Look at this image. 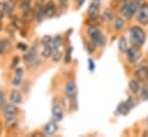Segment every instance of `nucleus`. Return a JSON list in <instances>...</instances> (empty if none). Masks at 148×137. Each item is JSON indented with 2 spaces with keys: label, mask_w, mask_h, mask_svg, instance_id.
Instances as JSON below:
<instances>
[{
  "label": "nucleus",
  "mask_w": 148,
  "mask_h": 137,
  "mask_svg": "<svg viewBox=\"0 0 148 137\" xmlns=\"http://www.w3.org/2000/svg\"><path fill=\"white\" fill-rule=\"evenodd\" d=\"M143 3H144V0H131L126 3H124L121 10L124 14V16H126L127 19H131Z\"/></svg>",
  "instance_id": "nucleus-1"
},
{
  "label": "nucleus",
  "mask_w": 148,
  "mask_h": 137,
  "mask_svg": "<svg viewBox=\"0 0 148 137\" xmlns=\"http://www.w3.org/2000/svg\"><path fill=\"white\" fill-rule=\"evenodd\" d=\"M130 39L134 46H141L146 40V34L140 27H132L130 29Z\"/></svg>",
  "instance_id": "nucleus-2"
},
{
  "label": "nucleus",
  "mask_w": 148,
  "mask_h": 137,
  "mask_svg": "<svg viewBox=\"0 0 148 137\" xmlns=\"http://www.w3.org/2000/svg\"><path fill=\"white\" fill-rule=\"evenodd\" d=\"M87 35L90 37V39L97 45V46H103L106 44V38L105 36L100 33L99 29H97L95 27H90L87 29Z\"/></svg>",
  "instance_id": "nucleus-3"
},
{
  "label": "nucleus",
  "mask_w": 148,
  "mask_h": 137,
  "mask_svg": "<svg viewBox=\"0 0 148 137\" xmlns=\"http://www.w3.org/2000/svg\"><path fill=\"white\" fill-rule=\"evenodd\" d=\"M64 93H66V96L69 99H71V100L76 99L77 93H78V89H77V84H76L75 81H69L66 84V86H64Z\"/></svg>",
  "instance_id": "nucleus-4"
},
{
  "label": "nucleus",
  "mask_w": 148,
  "mask_h": 137,
  "mask_svg": "<svg viewBox=\"0 0 148 137\" xmlns=\"http://www.w3.org/2000/svg\"><path fill=\"white\" fill-rule=\"evenodd\" d=\"M125 53H126V58H127L129 62H131V64H136L139 60V58H140L139 50L136 46H132V47L127 48Z\"/></svg>",
  "instance_id": "nucleus-5"
},
{
  "label": "nucleus",
  "mask_w": 148,
  "mask_h": 137,
  "mask_svg": "<svg viewBox=\"0 0 148 137\" xmlns=\"http://www.w3.org/2000/svg\"><path fill=\"white\" fill-rule=\"evenodd\" d=\"M100 5H101V1L100 0H92L88 9H87V13L90 15L91 19H97L98 15H99V10H100Z\"/></svg>",
  "instance_id": "nucleus-6"
},
{
  "label": "nucleus",
  "mask_w": 148,
  "mask_h": 137,
  "mask_svg": "<svg viewBox=\"0 0 148 137\" xmlns=\"http://www.w3.org/2000/svg\"><path fill=\"white\" fill-rule=\"evenodd\" d=\"M138 21L141 24H147L148 23V5L143 3L138 10V15H137Z\"/></svg>",
  "instance_id": "nucleus-7"
},
{
  "label": "nucleus",
  "mask_w": 148,
  "mask_h": 137,
  "mask_svg": "<svg viewBox=\"0 0 148 137\" xmlns=\"http://www.w3.org/2000/svg\"><path fill=\"white\" fill-rule=\"evenodd\" d=\"M36 58H37V47L31 46L28 50V52L24 54V61L27 62V65H30L36 61Z\"/></svg>",
  "instance_id": "nucleus-8"
},
{
  "label": "nucleus",
  "mask_w": 148,
  "mask_h": 137,
  "mask_svg": "<svg viewBox=\"0 0 148 137\" xmlns=\"http://www.w3.org/2000/svg\"><path fill=\"white\" fill-rule=\"evenodd\" d=\"M52 116L55 122H59L63 119V111L60 105H54L52 108Z\"/></svg>",
  "instance_id": "nucleus-9"
},
{
  "label": "nucleus",
  "mask_w": 148,
  "mask_h": 137,
  "mask_svg": "<svg viewBox=\"0 0 148 137\" xmlns=\"http://www.w3.org/2000/svg\"><path fill=\"white\" fill-rule=\"evenodd\" d=\"M56 130H58V126H56V123L53 122V121L47 122V123L44 126V133H45L46 135H48V136L55 134Z\"/></svg>",
  "instance_id": "nucleus-10"
},
{
  "label": "nucleus",
  "mask_w": 148,
  "mask_h": 137,
  "mask_svg": "<svg viewBox=\"0 0 148 137\" xmlns=\"http://www.w3.org/2000/svg\"><path fill=\"white\" fill-rule=\"evenodd\" d=\"M16 114H17V108H16V106L14 104L5 106V108H3V115H5V118L16 116Z\"/></svg>",
  "instance_id": "nucleus-11"
},
{
  "label": "nucleus",
  "mask_w": 148,
  "mask_h": 137,
  "mask_svg": "<svg viewBox=\"0 0 148 137\" xmlns=\"http://www.w3.org/2000/svg\"><path fill=\"white\" fill-rule=\"evenodd\" d=\"M44 8H45V16L46 17H52L54 15V13H55V3L53 1L46 2Z\"/></svg>",
  "instance_id": "nucleus-12"
},
{
  "label": "nucleus",
  "mask_w": 148,
  "mask_h": 137,
  "mask_svg": "<svg viewBox=\"0 0 148 137\" xmlns=\"http://www.w3.org/2000/svg\"><path fill=\"white\" fill-rule=\"evenodd\" d=\"M9 100H10V103L14 104V105H18V104L22 103V95H21L17 90H13V91L10 92Z\"/></svg>",
  "instance_id": "nucleus-13"
},
{
  "label": "nucleus",
  "mask_w": 148,
  "mask_h": 137,
  "mask_svg": "<svg viewBox=\"0 0 148 137\" xmlns=\"http://www.w3.org/2000/svg\"><path fill=\"white\" fill-rule=\"evenodd\" d=\"M147 74H148V66H145V65L140 66L139 68L136 70V76H137L138 80H140V81L147 78Z\"/></svg>",
  "instance_id": "nucleus-14"
},
{
  "label": "nucleus",
  "mask_w": 148,
  "mask_h": 137,
  "mask_svg": "<svg viewBox=\"0 0 148 137\" xmlns=\"http://www.w3.org/2000/svg\"><path fill=\"white\" fill-rule=\"evenodd\" d=\"M129 88H130V90H131L133 93H138V92H140V89H141L140 83H139V81H137V80H132V81H130V83H129Z\"/></svg>",
  "instance_id": "nucleus-15"
},
{
  "label": "nucleus",
  "mask_w": 148,
  "mask_h": 137,
  "mask_svg": "<svg viewBox=\"0 0 148 137\" xmlns=\"http://www.w3.org/2000/svg\"><path fill=\"white\" fill-rule=\"evenodd\" d=\"M61 44H62V38H61L60 36H56L55 38H52V42H51V46H52L53 51H56V50H59V48H60V46H61Z\"/></svg>",
  "instance_id": "nucleus-16"
},
{
  "label": "nucleus",
  "mask_w": 148,
  "mask_h": 137,
  "mask_svg": "<svg viewBox=\"0 0 148 137\" xmlns=\"http://www.w3.org/2000/svg\"><path fill=\"white\" fill-rule=\"evenodd\" d=\"M10 13V6L5 2V1H1L0 2V15H8Z\"/></svg>",
  "instance_id": "nucleus-17"
},
{
  "label": "nucleus",
  "mask_w": 148,
  "mask_h": 137,
  "mask_svg": "<svg viewBox=\"0 0 148 137\" xmlns=\"http://www.w3.org/2000/svg\"><path fill=\"white\" fill-rule=\"evenodd\" d=\"M129 111H130V108H129V106H127V104L126 103H121L118 106H117V112L119 113V114H123V115H125V114H127L129 113Z\"/></svg>",
  "instance_id": "nucleus-18"
},
{
  "label": "nucleus",
  "mask_w": 148,
  "mask_h": 137,
  "mask_svg": "<svg viewBox=\"0 0 148 137\" xmlns=\"http://www.w3.org/2000/svg\"><path fill=\"white\" fill-rule=\"evenodd\" d=\"M118 50H119L122 53H125L126 50H127V42H126V39H125L124 37H122V38L119 39V42H118Z\"/></svg>",
  "instance_id": "nucleus-19"
},
{
  "label": "nucleus",
  "mask_w": 148,
  "mask_h": 137,
  "mask_svg": "<svg viewBox=\"0 0 148 137\" xmlns=\"http://www.w3.org/2000/svg\"><path fill=\"white\" fill-rule=\"evenodd\" d=\"M53 52H54V51H53L51 44H49V45H45V46H44V50H42V57L49 58V57H52Z\"/></svg>",
  "instance_id": "nucleus-20"
},
{
  "label": "nucleus",
  "mask_w": 148,
  "mask_h": 137,
  "mask_svg": "<svg viewBox=\"0 0 148 137\" xmlns=\"http://www.w3.org/2000/svg\"><path fill=\"white\" fill-rule=\"evenodd\" d=\"M45 17H46V16H45V8H44V6H40V7L38 8L37 13H36V19H37V21L41 22Z\"/></svg>",
  "instance_id": "nucleus-21"
},
{
  "label": "nucleus",
  "mask_w": 148,
  "mask_h": 137,
  "mask_svg": "<svg viewBox=\"0 0 148 137\" xmlns=\"http://www.w3.org/2000/svg\"><path fill=\"white\" fill-rule=\"evenodd\" d=\"M34 12L30 9V8H28V9H25L24 10V14H23V20L24 21H28V22H30L32 19H34Z\"/></svg>",
  "instance_id": "nucleus-22"
},
{
  "label": "nucleus",
  "mask_w": 148,
  "mask_h": 137,
  "mask_svg": "<svg viewBox=\"0 0 148 137\" xmlns=\"http://www.w3.org/2000/svg\"><path fill=\"white\" fill-rule=\"evenodd\" d=\"M123 27H124V21H123V19H122V17H117V19L115 20V22H114V29H115V30H121Z\"/></svg>",
  "instance_id": "nucleus-23"
},
{
  "label": "nucleus",
  "mask_w": 148,
  "mask_h": 137,
  "mask_svg": "<svg viewBox=\"0 0 148 137\" xmlns=\"http://www.w3.org/2000/svg\"><path fill=\"white\" fill-rule=\"evenodd\" d=\"M8 47H10V44L7 42V40H0V55L8 48Z\"/></svg>",
  "instance_id": "nucleus-24"
},
{
  "label": "nucleus",
  "mask_w": 148,
  "mask_h": 137,
  "mask_svg": "<svg viewBox=\"0 0 148 137\" xmlns=\"http://www.w3.org/2000/svg\"><path fill=\"white\" fill-rule=\"evenodd\" d=\"M16 125V118L15 116H8L6 118V126L9 128V127H14Z\"/></svg>",
  "instance_id": "nucleus-25"
},
{
  "label": "nucleus",
  "mask_w": 148,
  "mask_h": 137,
  "mask_svg": "<svg viewBox=\"0 0 148 137\" xmlns=\"http://www.w3.org/2000/svg\"><path fill=\"white\" fill-rule=\"evenodd\" d=\"M71 52H73V47H68V50L66 52V58H64L66 64H70V61H71Z\"/></svg>",
  "instance_id": "nucleus-26"
},
{
  "label": "nucleus",
  "mask_w": 148,
  "mask_h": 137,
  "mask_svg": "<svg viewBox=\"0 0 148 137\" xmlns=\"http://www.w3.org/2000/svg\"><path fill=\"white\" fill-rule=\"evenodd\" d=\"M52 57H53L54 62H59V61H60V59H61V57H62V53H61L59 50H56V51H54V52H53Z\"/></svg>",
  "instance_id": "nucleus-27"
},
{
  "label": "nucleus",
  "mask_w": 148,
  "mask_h": 137,
  "mask_svg": "<svg viewBox=\"0 0 148 137\" xmlns=\"http://www.w3.org/2000/svg\"><path fill=\"white\" fill-rule=\"evenodd\" d=\"M140 96L144 100H148V86H145L140 89Z\"/></svg>",
  "instance_id": "nucleus-28"
},
{
  "label": "nucleus",
  "mask_w": 148,
  "mask_h": 137,
  "mask_svg": "<svg viewBox=\"0 0 148 137\" xmlns=\"http://www.w3.org/2000/svg\"><path fill=\"white\" fill-rule=\"evenodd\" d=\"M95 47H97V45L91 40V43H88V44H86V48H87V51H88V53H93L94 51H95Z\"/></svg>",
  "instance_id": "nucleus-29"
},
{
  "label": "nucleus",
  "mask_w": 148,
  "mask_h": 137,
  "mask_svg": "<svg viewBox=\"0 0 148 137\" xmlns=\"http://www.w3.org/2000/svg\"><path fill=\"white\" fill-rule=\"evenodd\" d=\"M102 19L105 20V21H110L111 19H112V14H111L110 10H106L105 13H103V15H102Z\"/></svg>",
  "instance_id": "nucleus-30"
},
{
  "label": "nucleus",
  "mask_w": 148,
  "mask_h": 137,
  "mask_svg": "<svg viewBox=\"0 0 148 137\" xmlns=\"http://www.w3.org/2000/svg\"><path fill=\"white\" fill-rule=\"evenodd\" d=\"M52 42V37L51 36H44L42 39H41V44L45 46V45H49Z\"/></svg>",
  "instance_id": "nucleus-31"
},
{
  "label": "nucleus",
  "mask_w": 148,
  "mask_h": 137,
  "mask_svg": "<svg viewBox=\"0 0 148 137\" xmlns=\"http://www.w3.org/2000/svg\"><path fill=\"white\" fill-rule=\"evenodd\" d=\"M21 83H22V76L15 75V77H14L13 81H12V84H13V85H20Z\"/></svg>",
  "instance_id": "nucleus-32"
},
{
  "label": "nucleus",
  "mask_w": 148,
  "mask_h": 137,
  "mask_svg": "<svg viewBox=\"0 0 148 137\" xmlns=\"http://www.w3.org/2000/svg\"><path fill=\"white\" fill-rule=\"evenodd\" d=\"M30 3H31V0H23L22 3H21V8L23 10H25V9L30 8Z\"/></svg>",
  "instance_id": "nucleus-33"
},
{
  "label": "nucleus",
  "mask_w": 148,
  "mask_h": 137,
  "mask_svg": "<svg viewBox=\"0 0 148 137\" xmlns=\"http://www.w3.org/2000/svg\"><path fill=\"white\" fill-rule=\"evenodd\" d=\"M5 102H6V97H5V93H3V91H1L0 90V108L5 105Z\"/></svg>",
  "instance_id": "nucleus-34"
},
{
  "label": "nucleus",
  "mask_w": 148,
  "mask_h": 137,
  "mask_svg": "<svg viewBox=\"0 0 148 137\" xmlns=\"http://www.w3.org/2000/svg\"><path fill=\"white\" fill-rule=\"evenodd\" d=\"M18 62H20V58H18V57H14V58H13V64H12L10 67H12V68H15V67L18 65Z\"/></svg>",
  "instance_id": "nucleus-35"
},
{
  "label": "nucleus",
  "mask_w": 148,
  "mask_h": 137,
  "mask_svg": "<svg viewBox=\"0 0 148 137\" xmlns=\"http://www.w3.org/2000/svg\"><path fill=\"white\" fill-rule=\"evenodd\" d=\"M125 103L127 104V106H129V108H130V109H131V108L134 106V104H136L134 102H133V98H129V99H127V102H125Z\"/></svg>",
  "instance_id": "nucleus-36"
},
{
  "label": "nucleus",
  "mask_w": 148,
  "mask_h": 137,
  "mask_svg": "<svg viewBox=\"0 0 148 137\" xmlns=\"http://www.w3.org/2000/svg\"><path fill=\"white\" fill-rule=\"evenodd\" d=\"M94 68H95V66H94V61L90 59V60H88V69H90L91 71H93Z\"/></svg>",
  "instance_id": "nucleus-37"
},
{
  "label": "nucleus",
  "mask_w": 148,
  "mask_h": 137,
  "mask_svg": "<svg viewBox=\"0 0 148 137\" xmlns=\"http://www.w3.org/2000/svg\"><path fill=\"white\" fill-rule=\"evenodd\" d=\"M17 48H20V50H22V51H25V50H27V45H25L24 43H18V44H17Z\"/></svg>",
  "instance_id": "nucleus-38"
},
{
  "label": "nucleus",
  "mask_w": 148,
  "mask_h": 137,
  "mask_svg": "<svg viewBox=\"0 0 148 137\" xmlns=\"http://www.w3.org/2000/svg\"><path fill=\"white\" fill-rule=\"evenodd\" d=\"M59 2H60V5H61V7H66V6L68 5L69 0H59Z\"/></svg>",
  "instance_id": "nucleus-39"
},
{
  "label": "nucleus",
  "mask_w": 148,
  "mask_h": 137,
  "mask_svg": "<svg viewBox=\"0 0 148 137\" xmlns=\"http://www.w3.org/2000/svg\"><path fill=\"white\" fill-rule=\"evenodd\" d=\"M15 75H17V76H22L23 75V70L21 68H17L15 70Z\"/></svg>",
  "instance_id": "nucleus-40"
},
{
  "label": "nucleus",
  "mask_w": 148,
  "mask_h": 137,
  "mask_svg": "<svg viewBox=\"0 0 148 137\" xmlns=\"http://www.w3.org/2000/svg\"><path fill=\"white\" fill-rule=\"evenodd\" d=\"M84 1H85V0H77V2H78V5H79V6H82V5L84 3Z\"/></svg>",
  "instance_id": "nucleus-41"
},
{
  "label": "nucleus",
  "mask_w": 148,
  "mask_h": 137,
  "mask_svg": "<svg viewBox=\"0 0 148 137\" xmlns=\"http://www.w3.org/2000/svg\"><path fill=\"white\" fill-rule=\"evenodd\" d=\"M0 29H1V15H0Z\"/></svg>",
  "instance_id": "nucleus-42"
},
{
  "label": "nucleus",
  "mask_w": 148,
  "mask_h": 137,
  "mask_svg": "<svg viewBox=\"0 0 148 137\" xmlns=\"http://www.w3.org/2000/svg\"><path fill=\"white\" fill-rule=\"evenodd\" d=\"M147 80H148V74H147Z\"/></svg>",
  "instance_id": "nucleus-43"
}]
</instances>
